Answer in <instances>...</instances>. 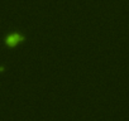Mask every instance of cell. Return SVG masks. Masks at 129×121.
<instances>
[{
  "mask_svg": "<svg viewBox=\"0 0 129 121\" xmlns=\"http://www.w3.org/2000/svg\"><path fill=\"white\" fill-rule=\"evenodd\" d=\"M24 40V37L19 33H13V34H9L5 39V44L10 48H14L17 47L18 44H20Z\"/></svg>",
  "mask_w": 129,
  "mask_h": 121,
  "instance_id": "cell-1",
  "label": "cell"
}]
</instances>
